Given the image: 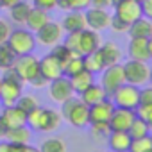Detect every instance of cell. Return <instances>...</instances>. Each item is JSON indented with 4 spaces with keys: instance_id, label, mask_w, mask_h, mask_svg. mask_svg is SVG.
Masks as SVG:
<instances>
[{
    "instance_id": "cell-4",
    "label": "cell",
    "mask_w": 152,
    "mask_h": 152,
    "mask_svg": "<svg viewBox=\"0 0 152 152\" xmlns=\"http://www.w3.org/2000/svg\"><path fill=\"white\" fill-rule=\"evenodd\" d=\"M122 68H124V75H125V83H129L132 86H138V88L148 83L150 66L145 61L129 59L127 63L122 64Z\"/></svg>"
},
{
    "instance_id": "cell-22",
    "label": "cell",
    "mask_w": 152,
    "mask_h": 152,
    "mask_svg": "<svg viewBox=\"0 0 152 152\" xmlns=\"http://www.w3.org/2000/svg\"><path fill=\"white\" fill-rule=\"evenodd\" d=\"M129 36L131 38H143L148 39L152 36V20L147 16H140L138 20H134L129 27Z\"/></svg>"
},
{
    "instance_id": "cell-7",
    "label": "cell",
    "mask_w": 152,
    "mask_h": 152,
    "mask_svg": "<svg viewBox=\"0 0 152 152\" xmlns=\"http://www.w3.org/2000/svg\"><path fill=\"white\" fill-rule=\"evenodd\" d=\"M113 7H115V15L129 25L140 16H143L141 2H138V0H115Z\"/></svg>"
},
{
    "instance_id": "cell-5",
    "label": "cell",
    "mask_w": 152,
    "mask_h": 152,
    "mask_svg": "<svg viewBox=\"0 0 152 152\" xmlns=\"http://www.w3.org/2000/svg\"><path fill=\"white\" fill-rule=\"evenodd\" d=\"M111 100L116 107H125V109H136L140 106V88L132 86L129 83H124L120 88H116L111 95Z\"/></svg>"
},
{
    "instance_id": "cell-26",
    "label": "cell",
    "mask_w": 152,
    "mask_h": 152,
    "mask_svg": "<svg viewBox=\"0 0 152 152\" xmlns=\"http://www.w3.org/2000/svg\"><path fill=\"white\" fill-rule=\"evenodd\" d=\"M70 84H72V88H73L75 93L81 95L90 84H93V73L88 72V70H81L79 73H75V75L70 77Z\"/></svg>"
},
{
    "instance_id": "cell-35",
    "label": "cell",
    "mask_w": 152,
    "mask_h": 152,
    "mask_svg": "<svg viewBox=\"0 0 152 152\" xmlns=\"http://www.w3.org/2000/svg\"><path fill=\"white\" fill-rule=\"evenodd\" d=\"M50 54H52V56H54V57H56L61 64H64V63H66L72 56H75V54H72V50H70L64 43H57V45H54Z\"/></svg>"
},
{
    "instance_id": "cell-17",
    "label": "cell",
    "mask_w": 152,
    "mask_h": 152,
    "mask_svg": "<svg viewBox=\"0 0 152 152\" xmlns=\"http://www.w3.org/2000/svg\"><path fill=\"white\" fill-rule=\"evenodd\" d=\"M61 27L64 32H77V31H83L86 29V15L84 11H66L63 22H61Z\"/></svg>"
},
{
    "instance_id": "cell-8",
    "label": "cell",
    "mask_w": 152,
    "mask_h": 152,
    "mask_svg": "<svg viewBox=\"0 0 152 152\" xmlns=\"http://www.w3.org/2000/svg\"><path fill=\"white\" fill-rule=\"evenodd\" d=\"M63 27H61V23H57V22H47L38 32H34V36H36V41L39 43V45H43V47H54V45H57V43H61V39H63Z\"/></svg>"
},
{
    "instance_id": "cell-2",
    "label": "cell",
    "mask_w": 152,
    "mask_h": 152,
    "mask_svg": "<svg viewBox=\"0 0 152 152\" xmlns=\"http://www.w3.org/2000/svg\"><path fill=\"white\" fill-rule=\"evenodd\" d=\"M61 116L70 125L83 129V127L90 125V106H86L81 99L73 95L72 99H68L61 104Z\"/></svg>"
},
{
    "instance_id": "cell-21",
    "label": "cell",
    "mask_w": 152,
    "mask_h": 152,
    "mask_svg": "<svg viewBox=\"0 0 152 152\" xmlns=\"http://www.w3.org/2000/svg\"><path fill=\"white\" fill-rule=\"evenodd\" d=\"M99 54H100V57H102V61H104L106 66H111V64L120 63V59H122V56H124V52L120 50V47H118L116 43H113V41L102 43V45L99 47Z\"/></svg>"
},
{
    "instance_id": "cell-12",
    "label": "cell",
    "mask_w": 152,
    "mask_h": 152,
    "mask_svg": "<svg viewBox=\"0 0 152 152\" xmlns=\"http://www.w3.org/2000/svg\"><path fill=\"white\" fill-rule=\"evenodd\" d=\"M100 34L93 29H83L79 32V47H77V54L79 56H88L91 52H95L100 47Z\"/></svg>"
},
{
    "instance_id": "cell-37",
    "label": "cell",
    "mask_w": 152,
    "mask_h": 152,
    "mask_svg": "<svg viewBox=\"0 0 152 152\" xmlns=\"http://www.w3.org/2000/svg\"><path fill=\"white\" fill-rule=\"evenodd\" d=\"M90 125H91V134L95 136V140L107 138V134L111 132L109 122H93V124H90Z\"/></svg>"
},
{
    "instance_id": "cell-1",
    "label": "cell",
    "mask_w": 152,
    "mask_h": 152,
    "mask_svg": "<svg viewBox=\"0 0 152 152\" xmlns=\"http://www.w3.org/2000/svg\"><path fill=\"white\" fill-rule=\"evenodd\" d=\"M61 124H63V116L56 109L38 106L27 115V125L38 132H54L61 127Z\"/></svg>"
},
{
    "instance_id": "cell-39",
    "label": "cell",
    "mask_w": 152,
    "mask_h": 152,
    "mask_svg": "<svg viewBox=\"0 0 152 152\" xmlns=\"http://www.w3.org/2000/svg\"><path fill=\"white\" fill-rule=\"evenodd\" d=\"M32 7H38V9L50 13L52 9L57 7V0H32Z\"/></svg>"
},
{
    "instance_id": "cell-38",
    "label": "cell",
    "mask_w": 152,
    "mask_h": 152,
    "mask_svg": "<svg viewBox=\"0 0 152 152\" xmlns=\"http://www.w3.org/2000/svg\"><path fill=\"white\" fill-rule=\"evenodd\" d=\"M136 116L147 124H152V104H140L136 109Z\"/></svg>"
},
{
    "instance_id": "cell-31",
    "label": "cell",
    "mask_w": 152,
    "mask_h": 152,
    "mask_svg": "<svg viewBox=\"0 0 152 152\" xmlns=\"http://www.w3.org/2000/svg\"><path fill=\"white\" fill-rule=\"evenodd\" d=\"M15 59H16V54L7 45V41L6 43H0V70H6V68L13 66Z\"/></svg>"
},
{
    "instance_id": "cell-6",
    "label": "cell",
    "mask_w": 152,
    "mask_h": 152,
    "mask_svg": "<svg viewBox=\"0 0 152 152\" xmlns=\"http://www.w3.org/2000/svg\"><path fill=\"white\" fill-rule=\"evenodd\" d=\"M102 79H100V86L106 90V93H107V97L116 90V88H120L124 83H125V75H124V68H122V64L120 63H116V64H111V66H106L102 72Z\"/></svg>"
},
{
    "instance_id": "cell-25",
    "label": "cell",
    "mask_w": 152,
    "mask_h": 152,
    "mask_svg": "<svg viewBox=\"0 0 152 152\" xmlns=\"http://www.w3.org/2000/svg\"><path fill=\"white\" fill-rule=\"evenodd\" d=\"M107 97V93H106V90L100 86V84H90L83 93H81V100L86 104V106H93V104H97V102H100V100H104Z\"/></svg>"
},
{
    "instance_id": "cell-40",
    "label": "cell",
    "mask_w": 152,
    "mask_h": 152,
    "mask_svg": "<svg viewBox=\"0 0 152 152\" xmlns=\"http://www.w3.org/2000/svg\"><path fill=\"white\" fill-rule=\"evenodd\" d=\"M109 27H111L115 32H127L131 25H129V23H125L124 20H120L116 15H113V16H111V23H109Z\"/></svg>"
},
{
    "instance_id": "cell-28",
    "label": "cell",
    "mask_w": 152,
    "mask_h": 152,
    "mask_svg": "<svg viewBox=\"0 0 152 152\" xmlns=\"http://www.w3.org/2000/svg\"><path fill=\"white\" fill-rule=\"evenodd\" d=\"M83 63H84V70L91 72L93 75H95V73H100V72L106 68V64H104V61H102V57H100V54H99V48H97L95 52L88 54V56H83Z\"/></svg>"
},
{
    "instance_id": "cell-41",
    "label": "cell",
    "mask_w": 152,
    "mask_h": 152,
    "mask_svg": "<svg viewBox=\"0 0 152 152\" xmlns=\"http://www.w3.org/2000/svg\"><path fill=\"white\" fill-rule=\"evenodd\" d=\"M27 83H29L32 88H45V86H48V83H50V81L45 77V75H43L41 72H38V73L34 75V77H31Z\"/></svg>"
},
{
    "instance_id": "cell-54",
    "label": "cell",
    "mask_w": 152,
    "mask_h": 152,
    "mask_svg": "<svg viewBox=\"0 0 152 152\" xmlns=\"http://www.w3.org/2000/svg\"><path fill=\"white\" fill-rule=\"evenodd\" d=\"M148 152H152V148H150V150H148Z\"/></svg>"
},
{
    "instance_id": "cell-36",
    "label": "cell",
    "mask_w": 152,
    "mask_h": 152,
    "mask_svg": "<svg viewBox=\"0 0 152 152\" xmlns=\"http://www.w3.org/2000/svg\"><path fill=\"white\" fill-rule=\"evenodd\" d=\"M16 106H18L22 111H25V113L29 115L32 109H36V107L39 106V102H38V99H36L34 95H20V99L16 100Z\"/></svg>"
},
{
    "instance_id": "cell-27",
    "label": "cell",
    "mask_w": 152,
    "mask_h": 152,
    "mask_svg": "<svg viewBox=\"0 0 152 152\" xmlns=\"http://www.w3.org/2000/svg\"><path fill=\"white\" fill-rule=\"evenodd\" d=\"M32 9V4L27 2V0H20L18 4H15L13 7H9V16L15 23H20V25H25V20L29 16Z\"/></svg>"
},
{
    "instance_id": "cell-44",
    "label": "cell",
    "mask_w": 152,
    "mask_h": 152,
    "mask_svg": "<svg viewBox=\"0 0 152 152\" xmlns=\"http://www.w3.org/2000/svg\"><path fill=\"white\" fill-rule=\"evenodd\" d=\"M140 104H152V86L140 90Z\"/></svg>"
},
{
    "instance_id": "cell-48",
    "label": "cell",
    "mask_w": 152,
    "mask_h": 152,
    "mask_svg": "<svg viewBox=\"0 0 152 152\" xmlns=\"http://www.w3.org/2000/svg\"><path fill=\"white\" fill-rule=\"evenodd\" d=\"M7 131H9V127L6 125V122L0 118V140H6V134H7Z\"/></svg>"
},
{
    "instance_id": "cell-10",
    "label": "cell",
    "mask_w": 152,
    "mask_h": 152,
    "mask_svg": "<svg viewBox=\"0 0 152 152\" xmlns=\"http://www.w3.org/2000/svg\"><path fill=\"white\" fill-rule=\"evenodd\" d=\"M13 68L22 75V79L27 83L31 77L39 72V59L34 57L32 54H23V56H16L15 63H13Z\"/></svg>"
},
{
    "instance_id": "cell-20",
    "label": "cell",
    "mask_w": 152,
    "mask_h": 152,
    "mask_svg": "<svg viewBox=\"0 0 152 152\" xmlns=\"http://www.w3.org/2000/svg\"><path fill=\"white\" fill-rule=\"evenodd\" d=\"M127 52H129V57L136 59V61H145L147 63L150 59L148 45H147V39H143V38H131Z\"/></svg>"
},
{
    "instance_id": "cell-32",
    "label": "cell",
    "mask_w": 152,
    "mask_h": 152,
    "mask_svg": "<svg viewBox=\"0 0 152 152\" xmlns=\"http://www.w3.org/2000/svg\"><path fill=\"white\" fill-rule=\"evenodd\" d=\"M127 132H129L131 138H141V136H147V134L150 132V125H148L147 122H143L141 118L136 116V118L132 120V124L129 125Z\"/></svg>"
},
{
    "instance_id": "cell-53",
    "label": "cell",
    "mask_w": 152,
    "mask_h": 152,
    "mask_svg": "<svg viewBox=\"0 0 152 152\" xmlns=\"http://www.w3.org/2000/svg\"><path fill=\"white\" fill-rule=\"evenodd\" d=\"M138 2H143V0H138Z\"/></svg>"
},
{
    "instance_id": "cell-14",
    "label": "cell",
    "mask_w": 152,
    "mask_h": 152,
    "mask_svg": "<svg viewBox=\"0 0 152 152\" xmlns=\"http://www.w3.org/2000/svg\"><path fill=\"white\" fill-rule=\"evenodd\" d=\"M22 90H23V84H20V83L0 79V102H2L4 106L16 104V100L22 95Z\"/></svg>"
},
{
    "instance_id": "cell-50",
    "label": "cell",
    "mask_w": 152,
    "mask_h": 152,
    "mask_svg": "<svg viewBox=\"0 0 152 152\" xmlns=\"http://www.w3.org/2000/svg\"><path fill=\"white\" fill-rule=\"evenodd\" d=\"M147 45H148V52H150V57H152V36L147 39Z\"/></svg>"
},
{
    "instance_id": "cell-45",
    "label": "cell",
    "mask_w": 152,
    "mask_h": 152,
    "mask_svg": "<svg viewBox=\"0 0 152 152\" xmlns=\"http://www.w3.org/2000/svg\"><path fill=\"white\" fill-rule=\"evenodd\" d=\"M141 13H143V16L152 20V0H143L141 2Z\"/></svg>"
},
{
    "instance_id": "cell-11",
    "label": "cell",
    "mask_w": 152,
    "mask_h": 152,
    "mask_svg": "<svg viewBox=\"0 0 152 152\" xmlns=\"http://www.w3.org/2000/svg\"><path fill=\"white\" fill-rule=\"evenodd\" d=\"M84 15H86V25H88V29H93L97 32L107 29L109 23H111V15L107 13V9L90 6L84 11Z\"/></svg>"
},
{
    "instance_id": "cell-34",
    "label": "cell",
    "mask_w": 152,
    "mask_h": 152,
    "mask_svg": "<svg viewBox=\"0 0 152 152\" xmlns=\"http://www.w3.org/2000/svg\"><path fill=\"white\" fill-rule=\"evenodd\" d=\"M41 152H66V143L61 138H47L39 145Z\"/></svg>"
},
{
    "instance_id": "cell-13",
    "label": "cell",
    "mask_w": 152,
    "mask_h": 152,
    "mask_svg": "<svg viewBox=\"0 0 152 152\" xmlns=\"http://www.w3.org/2000/svg\"><path fill=\"white\" fill-rule=\"evenodd\" d=\"M134 118H136L134 109H125V107H116L115 106L113 115L109 118V127H111V131H127Z\"/></svg>"
},
{
    "instance_id": "cell-47",
    "label": "cell",
    "mask_w": 152,
    "mask_h": 152,
    "mask_svg": "<svg viewBox=\"0 0 152 152\" xmlns=\"http://www.w3.org/2000/svg\"><path fill=\"white\" fill-rule=\"evenodd\" d=\"M20 0H0V9H9L15 4H18Z\"/></svg>"
},
{
    "instance_id": "cell-49",
    "label": "cell",
    "mask_w": 152,
    "mask_h": 152,
    "mask_svg": "<svg viewBox=\"0 0 152 152\" xmlns=\"http://www.w3.org/2000/svg\"><path fill=\"white\" fill-rule=\"evenodd\" d=\"M23 152H41L39 148H36V147H31V145H25V148H23Z\"/></svg>"
},
{
    "instance_id": "cell-23",
    "label": "cell",
    "mask_w": 152,
    "mask_h": 152,
    "mask_svg": "<svg viewBox=\"0 0 152 152\" xmlns=\"http://www.w3.org/2000/svg\"><path fill=\"white\" fill-rule=\"evenodd\" d=\"M6 140L11 141V143H18V145H29L31 140H32V129L27 124L20 125V127H13V129L7 131Z\"/></svg>"
},
{
    "instance_id": "cell-33",
    "label": "cell",
    "mask_w": 152,
    "mask_h": 152,
    "mask_svg": "<svg viewBox=\"0 0 152 152\" xmlns=\"http://www.w3.org/2000/svg\"><path fill=\"white\" fill-rule=\"evenodd\" d=\"M152 148V136H141V138H132L131 140V147L129 152H148Z\"/></svg>"
},
{
    "instance_id": "cell-3",
    "label": "cell",
    "mask_w": 152,
    "mask_h": 152,
    "mask_svg": "<svg viewBox=\"0 0 152 152\" xmlns=\"http://www.w3.org/2000/svg\"><path fill=\"white\" fill-rule=\"evenodd\" d=\"M7 45L15 50L16 56L32 54V50L36 47V36L29 29H13L9 34V39H7Z\"/></svg>"
},
{
    "instance_id": "cell-18",
    "label": "cell",
    "mask_w": 152,
    "mask_h": 152,
    "mask_svg": "<svg viewBox=\"0 0 152 152\" xmlns=\"http://www.w3.org/2000/svg\"><path fill=\"white\" fill-rule=\"evenodd\" d=\"M39 72L48 81H54V79H57V77L63 75V64L52 54H47L43 59H39Z\"/></svg>"
},
{
    "instance_id": "cell-24",
    "label": "cell",
    "mask_w": 152,
    "mask_h": 152,
    "mask_svg": "<svg viewBox=\"0 0 152 152\" xmlns=\"http://www.w3.org/2000/svg\"><path fill=\"white\" fill-rule=\"evenodd\" d=\"M47 22H50L48 13H47V11H43V9L32 7V9H31V13H29V16H27V20H25V27H27L29 31H32V32H38V31H39Z\"/></svg>"
},
{
    "instance_id": "cell-16",
    "label": "cell",
    "mask_w": 152,
    "mask_h": 152,
    "mask_svg": "<svg viewBox=\"0 0 152 152\" xmlns=\"http://www.w3.org/2000/svg\"><path fill=\"white\" fill-rule=\"evenodd\" d=\"M113 109H115V104L107 97L104 100L90 106V124H93V122H109V118L113 115Z\"/></svg>"
},
{
    "instance_id": "cell-29",
    "label": "cell",
    "mask_w": 152,
    "mask_h": 152,
    "mask_svg": "<svg viewBox=\"0 0 152 152\" xmlns=\"http://www.w3.org/2000/svg\"><path fill=\"white\" fill-rule=\"evenodd\" d=\"M81 70H84V63H83V56H72L64 64H63V75L64 77H72V75L79 73Z\"/></svg>"
},
{
    "instance_id": "cell-19",
    "label": "cell",
    "mask_w": 152,
    "mask_h": 152,
    "mask_svg": "<svg viewBox=\"0 0 152 152\" xmlns=\"http://www.w3.org/2000/svg\"><path fill=\"white\" fill-rule=\"evenodd\" d=\"M131 140L127 131H111L107 134V145L113 152H129Z\"/></svg>"
},
{
    "instance_id": "cell-51",
    "label": "cell",
    "mask_w": 152,
    "mask_h": 152,
    "mask_svg": "<svg viewBox=\"0 0 152 152\" xmlns=\"http://www.w3.org/2000/svg\"><path fill=\"white\" fill-rule=\"evenodd\" d=\"M148 83H150V86H152V68H150V75H148Z\"/></svg>"
},
{
    "instance_id": "cell-46",
    "label": "cell",
    "mask_w": 152,
    "mask_h": 152,
    "mask_svg": "<svg viewBox=\"0 0 152 152\" xmlns=\"http://www.w3.org/2000/svg\"><path fill=\"white\" fill-rule=\"evenodd\" d=\"M115 0H91V6L93 7H102V9H109L113 7Z\"/></svg>"
},
{
    "instance_id": "cell-42",
    "label": "cell",
    "mask_w": 152,
    "mask_h": 152,
    "mask_svg": "<svg viewBox=\"0 0 152 152\" xmlns=\"http://www.w3.org/2000/svg\"><path fill=\"white\" fill-rule=\"evenodd\" d=\"M25 145H18V143H11V141H0V152H23Z\"/></svg>"
},
{
    "instance_id": "cell-43",
    "label": "cell",
    "mask_w": 152,
    "mask_h": 152,
    "mask_svg": "<svg viewBox=\"0 0 152 152\" xmlns=\"http://www.w3.org/2000/svg\"><path fill=\"white\" fill-rule=\"evenodd\" d=\"M11 31H13V27H11L7 22L0 20V43H6V41L9 39V34H11Z\"/></svg>"
},
{
    "instance_id": "cell-15",
    "label": "cell",
    "mask_w": 152,
    "mask_h": 152,
    "mask_svg": "<svg viewBox=\"0 0 152 152\" xmlns=\"http://www.w3.org/2000/svg\"><path fill=\"white\" fill-rule=\"evenodd\" d=\"M0 118L6 122V125H7L9 129L20 127V125H25V124H27V113L22 111L16 104H13V106H4V109L0 111Z\"/></svg>"
},
{
    "instance_id": "cell-52",
    "label": "cell",
    "mask_w": 152,
    "mask_h": 152,
    "mask_svg": "<svg viewBox=\"0 0 152 152\" xmlns=\"http://www.w3.org/2000/svg\"><path fill=\"white\" fill-rule=\"evenodd\" d=\"M148 125H150V131H152V124H148Z\"/></svg>"
},
{
    "instance_id": "cell-9",
    "label": "cell",
    "mask_w": 152,
    "mask_h": 152,
    "mask_svg": "<svg viewBox=\"0 0 152 152\" xmlns=\"http://www.w3.org/2000/svg\"><path fill=\"white\" fill-rule=\"evenodd\" d=\"M48 95H50V99L54 102L63 104L64 100L72 99L75 95V91H73V88L70 84V79L64 77V75H61V77H57V79L48 83Z\"/></svg>"
},
{
    "instance_id": "cell-30",
    "label": "cell",
    "mask_w": 152,
    "mask_h": 152,
    "mask_svg": "<svg viewBox=\"0 0 152 152\" xmlns=\"http://www.w3.org/2000/svg\"><path fill=\"white\" fill-rule=\"evenodd\" d=\"M91 0H57V7L63 11H86Z\"/></svg>"
}]
</instances>
